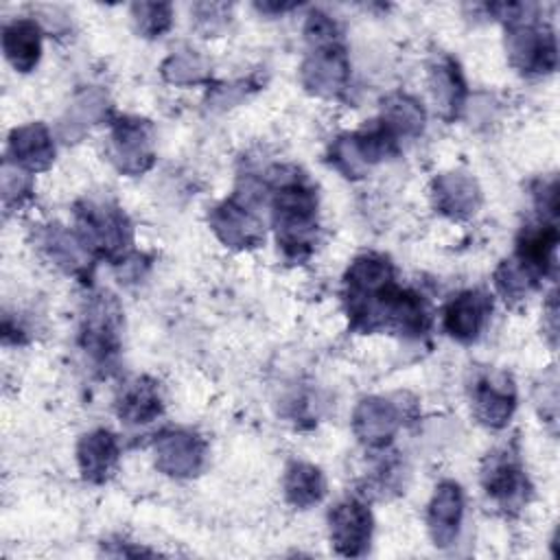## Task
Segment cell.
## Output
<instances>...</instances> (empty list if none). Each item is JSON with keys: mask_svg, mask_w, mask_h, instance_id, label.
Listing matches in <instances>:
<instances>
[{"mask_svg": "<svg viewBox=\"0 0 560 560\" xmlns=\"http://www.w3.org/2000/svg\"><path fill=\"white\" fill-rule=\"evenodd\" d=\"M346 311L354 328L374 332L396 328L402 335H424L431 315L424 300L394 282V267L383 254H361L343 278Z\"/></svg>", "mask_w": 560, "mask_h": 560, "instance_id": "cell-1", "label": "cell"}, {"mask_svg": "<svg viewBox=\"0 0 560 560\" xmlns=\"http://www.w3.org/2000/svg\"><path fill=\"white\" fill-rule=\"evenodd\" d=\"M278 245L287 258L302 260L313 252L317 234V195L304 175L278 177L271 199Z\"/></svg>", "mask_w": 560, "mask_h": 560, "instance_id": "cell-2", "label": "cell"}, {"mask_svg": "<svg viewBox=\"0 0 560 560\" xmlns=\"http://www.w3.org/2000/svg\"><path fill=\"white\" fill-rule=\"evenodd\" d=\"M306 42L308 55L302 66L304 85L322 96L341 92L348 81L350 63L337 24L319 11L311 13L306 22Z\"/></svg>", "mask_w": 560, "mask_h": 560, "instance_id": "cell-3", "label": "cell"}, {"mask_svg": "<svg viewBox=\"0 0 560 560\" xmlns=\"http://www.w3.org/2000/svg\"><path fill=\"white\" fill-rule=\"evenodd\" d=\"M77 238L96 256L116 260L122 258L131 245V223L125 212L103 201H81L74 208Z\"/></svg>", "mask_w": 560, "mask_h": 560, "instance_id": "cell-4", "label": "cell"}, {"mask_svg": "<svg viewBox=\"0 0 560 560\" xmlns=\"http://www.w3.org/2000/svg\"><path fill=\"white\" fill-rule=\"evenodd\" d=\"M505 48L514 68L523 74H549L556 70V37L547 26L521 18L508 22Z\"/></svg>", "mask_w": 560, "mask_h": 560, "instance_id": "cell-5", "label": "cell"}, {"mask_svg": "<svg viewBox=\"0 0 560 560\" xmlns=\"http://www.w3.org/2000/svg\"><path fill=\"white\" fill-rule=\"evenodd\" d=\"M486 494L505 512H518L529 499V481L518 455L512 448L494 451L483 466Z\"/></svg>", "mask_w": 560, "mask_h": 560, "instance_id": "cell-6", "label": "cell"}, {"mask_svg": "<svg viewBox=\"0 0 560 560\" xmlns=\"http://www.w3.org/2000/svg\"><path fill=\"white\" fill-rule=\"evenodd\" d=\"M120 308L109 295H96L81 322V346L98 365H109L118 352Z\"/></svg>", "mask_w": 560, "mask_h": 560, "instance_id": "cell-7", "label": "cell"}, {"mask_svg": "<svg viewBox=\"0 0 560 560\" xmlns=\"http://www.w3.org/2000/svg\"><path fill=\"white\" fill-rule=\"evenodd\" d=\"M330 540L341 556H363L372 538V512L359 499L339 501L330 514Z\"/></svg>", "mask_w": 560, "mask_h": 560, "instance_id": "cell-8", "label": "cell"}, {"mask_svg": "<svg viewBox=\"0 0 560 560\" xmlns=\"http://www.w3.org/2000/svg\"><path fill=\"white\" fill-rule=\"evenodd\" d=\"M112 155L120 171L138 175L153 162L151 127L140 118L122 116L112 125Z\"/></svg>", "mask_w": 560, "mask_h": 560, "instance_id": "cell-9", "label": "cell"}, {"mask_svg": "<svg viewBox=\"0 0 560 560\" xmlns=\"http://www.w3.org/2000/svg\"><path fill=\"white\" fill-rule=\"evenodd\" d=\"M210 225L214 234L230 247H254L262 241V225L256 219L254 210L247 201L234 197L223 203H219L210 212Z\"/></svg>", "mask_w": 560, "mask_h": 560, "instance_id": "cell-10", "label": "cell"}, {"mask_svg": "<svg viewBox=\"0 0 560 560\" xmlns=\"http://www.w3.org/2000/svg\"><path fill=\"white\" fill-rule=\"evenodd\" d=\"M556 245H558V228L556 221H542L523 228L514 260L536 280L540 282L545 276L551 273L556 265Z\"/></svg>", "mask_w": 560, "mask_h": 560, "instance_id": "cell-11", "label": "cell"}, {"mask_svg": "<svg viewBox=\"0 0 560 560\" xmlns=\"http://www.w3.org/2000/svg\"><path fill=\"white\" fill-rule=\"evenodd\" d=\"M492 313V300L479 289L462 291L444 308V328L457 341H475Z\"/></svg>", "mask_w": 560, "mask_h": 560, "instance_id": "cell-12", "label": "cell"}, {"mask_svg": "<svg viewBox=\"0 0 560 560\" xmlns=\"http://www.w3.org/2000/svg\"><path fill=\"white\" fill-rule=\"evenodd\" d=\"M464 516V492L455 481H442L427 510V525L438 547H448L459 534Z\"/></svg>", "mask_w": 560, "mask_h": 560, "instance_id": "cell-13", "label": "cell"}, {"mask_svg": "<svg viewBox=\"0 0 560 560\" xmlns=\"http://www.w3.org/2000/svg\"><path fill=\"white\" fill-rule=\"evenodd\" d=\"M516 407V392L510 378L486 376L472 387V411L481 424L501 429L510 422Z\"/></svg>", "mask_w": 560, "mask_h": 560, "instance_id": "cell-14", "label": "cell"}, {"mask_svg": "<svg viewBox=\"0 0 560 560\" xmlns=\"http://www.w3.org/2000/svg\"><path fill=\"white\" fill-rule=\"evenodd\" d=\"M158 466L173 477H190L203 462V442L186 431L164 433L155 442Z\"/></svg>", "mask_w": 560, "mask_h": 560, "instance_id": "cell-15", "label": "cell"}, {"mask_svg": "<svg viewBox=\"0 0 560 560\" xmlns=\"http://www.w3.org/2000/svg\"><path fill=\"white\" fill-rule=\"evenodd\" d=\"M77 459L83 477L88 481L101 483L112 477L116 464H118V442L116 438L105 431H92L81 438L77 448Z\"/></svg>", "mask_w": 560, "mask_h": 560, "instance_id": "cell-16", "label": "cell"}, {"mask_svg": "<svg viewBox=\"0 0 560 560\" xmlns=\"http://www.w3.org/2000/svg\"><path fill=\"white\" fill-rule=\"evenodd\" d=\"M9 147L15 166L24 171H44L50 166L55 158L52 138L42 122H31L20 129H13Z\"/></svg>", "mask_w": 560, "mask_h": 560, "instance_id": "cell-17", "label": "cell"}, {"mask_svg": "<svg viewBox=\"0 0 560 560\" xmlns=\"http://www.w3.org/2000/svg\"><path fill=\"white\" fill-rule=\"evenodd\" d=\"M398 409L385 398H365L354 413V431L368 446H385L398 429Z\"/></svg>", "mask_w": 560, "mask_h": 560, "instance_id": "cell-18", "label": "cell"}, {"mask_svg": "<svg viewBox=\"0 0 560 560\" xmlns=\"http://www.w3.org/2000/svg\"><path fill=\"white\" fill-rule=\"evenodd\" d=\"M2 48L18 72H31L42 55V31L37 22L22 18L7 24L2 31Z\"/></svg>", "mask_w": 560, "mask_h": 560, "instance_id": "cell-19", "label": "cell"}, {"mask_svg": "<svg viewBox=\"0 0 560 560\" xmlns=\"http://www.w3.org/2000/svg\"><path fill=\"white\" fill-rule=\"evenodd\" d=\"M435 208L453 219H464L475 212L479 203V190L472 177L462 173H448L433 184Z\"/></svg>", "mask_w": 560, "mask_h": 560, "instance_id": "cell-20", "label": "cell"}, {"mask_svg": "<svg viewBox=\"0 0 560 560\" xmlns=\"http://www.w3.org/2000/svg\"><path fill=\"white\" fill-rule=\"evenodd\" d=\"M162 413V396L155 381L142 376L120 392L118 396V416L129 424L153 422Z\"/></svg>", "mask_w": 560, "mask_h": 560, "instance_id": "cell-21", "label": "cell"}, {"mask_svg": "<svg viewBox=\"0 0 560 560\" xmlns=\"http://www.w3.org/2000/svg\"><path fill=\"white\" fill-rule=\"evenodd\" d=\"M284 494L295 508H311L326 494V479L317 466L293 462L284 475Z\"/></svg>", "mask_w": 560, "mask_h": 560, "instance_id": "cell-22", "label": "cell"}, {"mask_svg": "<svg viewBox=\"0 0 560 560\" xmlns=\"http://www.w3.org/2000/svg\"><path fill=\"white\" fill-rule=\"evenodd\" d=\"M431 92L444 116H457V109L466 96V85L457 63L451 57H442L431 68Z\"/></svg>", "mask_w": 560, "mask_h": 560, "instance_id": "cell-23", "label": "cell"}, {"mask_svg": "<svg viewBox=\"0 0 560 560\" xmlns=\"http://www.w3.org/2000/svg\"><path fill=\"white\" fill-rule=\"evenodd\" d=\"M381 120L400 138V136H418L424 127V109L420 103L407 94H392L383 101Z\"/></svg>", "mask_w": 560, "mask_h": 560, "instance_id": "cell-24", "label": "cell"}, {"mask_svg": "<svg viewBox=\"0 0 560 560\" xmlns=\"http://www.w3.org/2000/svg\"><path fill=\"white\" fill-rule=\"evenodd\" d=\"M42 245L46 247V252L55 260V265L63 267L66 271L79 273L85 267L88 249L81 245V241L77 236L68 234L66 230H61V228L48 230Z\"/></svg>", "mask_w": 560, "mask_h": 560, "instance_id": "cell-25", "label": "cell"}, {"mask_svg": "<svg viewBox=\"0 0 560 560\" xmlns=\"http://www.w3.org/2000/svg\"><path fill=\"white\" fill-rule=\"evenodd\" d=\"M171 7L158 2L133 4V20L144 37H160L171 26Z\"/></svg>", "mask_w": 560, "mask_h": 560, "instance_id": "cell-26", "label": "cell"}]
</instances>
